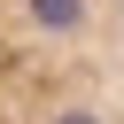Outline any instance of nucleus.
I'll list each match as a JSON object with an SVG mask.
<instances>
[{"mask_svg": "<svg viewBox=\"0 0 124 124\" xmlns=\"http://www.w3.org/2000/svg\"><path fill=\"white\" fill-rule=\"evenodd\" d=\"M0 124H124V0H0Z\"/></svg>", "mask_w": 124, "mask_h": 124, "instance_id": "f257e3e1", "label": "nucleus"}]
</instances>
